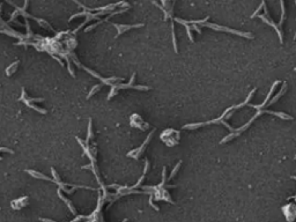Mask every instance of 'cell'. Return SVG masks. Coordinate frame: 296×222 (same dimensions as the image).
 Listing matches in <instances>:
<instances>
[{
    "instance_id": "1",
    "label": "cell",
    "mask_w": 296,
    "mask_h": 222,
    "mask_svg": "<svg viewBox=\"0 0 296 222\" xmlns=\"http://www.w3.org/2000/svg\"><path fill=\"white\" fill-rule=\"evenodd\" d=\"M256 90H257V88H254L251 92H250V94L248 95V97L245 98V101L242 102L241 104H236V106H230V108H228V109H226L224 111H223V114H222L221 116L219 117V118H216V119H213V120H210V122H205V123H197V124H188V125H184L183 128L184 130H196V128H198V127H201V126H206V125H210V124H223V125H226V126L228 127L232 132L234 131V128L228 123H227V119H229L230 117L233 116V114L236 111V110H238V109H241V108H243V106H248V103H249V101L252 98V96L254 95V93H256Z\"/></svg>"
},
{
    "instance_id": "2",
    "label": "cell",
    "mask_w": 296,
    "mask_h": 222,
    "mask_svg": "<svg viewBox=\"0 0 296 222\" xmlns=\"http://www.w3.org/2000/svg\"><path fill=\"white\" fill-rule=\"evenodd\" d=\"M258 111L256 112V115H254V117L244 125V126H242V127H240V128H236V130H234L233 132V134L230 133L229 136H227V137L224 138V139H222L221 141H220V144H226V142H228V141H230L232 139H234L235 137H237L240 133H242V132H244L248 127L250 126L252 123L254 122V119H257L258 117H260L262 115H264V114H272V115H275V116H278V117H280L281 119H285V120H287V119H289V120H293V117L292 116H289V115H287V114H285V112H281V111H278V112H275V111H271V110H267V109H257Z\"/></svg>"
},
{
    "instance_id": "3",
    "label": "cell",
    "mask_w": 296,
    "mask_h": 222,
    "mask_svg": "<svg viewBox=\"0 0 296 222\" xmlns=\"http://www.w3.org/2000/svg\"><path fill=\"white\" fill-rule=\"evenodd\" d=\"M208 16L202 19V20H192V21H188L189 24H200L202 27H208L211 29H214V30H218V32H230V34H235V35H238V36H242V37H245V38H254V35L251 32H240V30H236V29H232V28H228V27H223V26H219V24H215V23H210L208 21Z\"/></svg>"
},
{
    "instance_id": "4",
    "label": "cell",
    "mask_w": 296,
    "mask_h": 222,
    "mask_svg": "<svg viewBox=\"0 0 296 222\" xmlns=\"http://www.w3.org/2000/svg\"><path fill=\"white\" fill-rule=\"evenodd\" d=\"M264 11H265L264 14H258L257 16H258L259 19H262L264 22H266L268 26H271V27H273V28H274L275 32H278V36H279L280 43H281V44H284V32H282V28H281L279 24L274 23L273 19H271V16H270V14H268V11H267V8H266V4L264 5Z\"/></svg>"
},
{
    "instance_id": "5",
    "label": "cell",
    "mask_w": 296,
    "mask_h": 222,
    "mask_svg": "<svg viewBox=\"0 0 296 222\" xmlns=\"http://www.w3.org/2000/svg\"><path fill=\"white\" fill-rule=\"evenodd\" d=\"M153 134H154V130H153V132H150L149 134H148L147 139L145 140V142L139 147V149H136V150H132V152H130L128 154H127V156H132V155H134V159H139L140 158V155L142 154V152L145 150V147L148 145V142H149V140H150V138L153 137Z\"/></svg>"
},
{
    "instance_id": "6",
    "label": "cell",
    "mask_w": 296,
    "mask_h": 222,
    "mask_svg": "<svg viewBox=\"0 0 296 222\" xmlns=\"http://www.w3.org/2000/svg\"><path fill=\"white\" fill-rule=\"evenodd\" d=\"M115 27H116V29H117V35H116V37H118V36H120L124 32H127V30H130V29H132V28H139V27H142L144 24L142 23H140V24H130V26H127V24H114Z\"/></svg>"
},
{
    "instance_id": "7",
    "label": "cell",
    "mask_w": 296,
    "mask_h": 222,
    "mask_svg": "<svg viewBox=\"0 0 296 222\" xmlns=\"http://www.w3.org/2000/svg\"><path fill=\"white\" fill-rule=\"evenodd\" d=\"M27 172H28L29 175H32V177H35V178H40V180H50V182H54V180H51L50 177H48V176L43 175V174H41V172H37V171H34V170H27Z\"/></svg>"
},
{
    "instance_id": "8",
    "label": "cell",
    "mask_w": 296,
    "mask_h": 222,
    "mask_svg": "<svg viewBox=\"0 0 296 222\" xmlns=\"http://www.w3.org/2000/svg\"><path fill=\"white\" fill-rule=\"evenodd\" d=\"M58 196H59V198H62V199H63V200L65 201L66 204H67V206H68V208L71 210V212H72V214H74V215H75V214H76V212H75V208H74V207H73L72 202H71V201L68 200L67 198H65V197H64L63 194H62V192H60V190H58Z\"/></svg>"
},
{
    "instance_id": "9",
    "label": "cell",
    "mask_w": 296,
    "mask_h": 222,
    "mask_svg": "<svg viewBox=\"0 0 296 222\" xmlns=\"http://www.w3.org/2000/svg\"><path fill=\"white\" fill-rule=\"evenodd\" d=\"M19 64H20V60H16L15 63L11 64V66H8V67L6 68V75H7V76L12 75L13 72H15V70H16V67H18Z\"/></svg>"
},
{
    "instance_id": "10",
    "label": "cell",
    "mask_w": 296,
    "mask_h": 222,
    "mask_svg": "<svg viewBox=\"0 0 296 222\" xmlns=\"http://www.w3.org/2000/svg\"><path fill=\"white\" fill-rule=\"evenodd\" d=\"M180 164H182V161H180V162H178V163L176 164V167H175V168H174V170L171 171V174H170V176H169V178H168V180H170L171 178H172V177H174V176H175V175H176V174H177V171H178V170H180Z\"/></svg>"
},
{
    "instance_id": "11",
    "label": "cell",
    "mask_w": 296,
    "mask_h": 222,
    "mask_svg": "<svg viewBox=\"0 0 296 222\" xmlns=\"http://www.w3.org/2000/svg\"><path fill=\"white\" fill-rule=\"evenodd\" d=\"M101 89V85H97V86H94L93 88H92V90H90V93L88 94V96H87V98H90L92 96L94 95V94H96V92H98Z\"/></svg>"
},
{
    "instance_id": "12",
    "label": "cell",
    "mask_w": 296,
    "mask_h": 222,
    "mask_svg": "<svg viewBox=\"0 0 296 222\" xmlns=\"http://www.w3.org/2000/svg\"><path fill=\"white\" fill-rule=\"evenodd\" d=\"M93 137V130H92V119H89V125H88V134H87V142L90 138Z\"/></svg>"
},
{
    "instance_id": "13",
    "label": "cell",
    "mask_w": 296,
    "mask_h": 222,
    "mask_svg": "<svg viewBox=\"0 0 296 222\" xmlns=\"http://www.w3.org/2000/svg\"><path fill=\"white\" fill-rule=\"evenodd\" d=\"M0 152H7V153L13 154V150H11L10 148H6V147H0Z\"/></svg>"
},
{
    "instance_id": "14",
    "label": "cell",
    "mask_w": 296,
    "mask_h": 222,
    "mask_svg": "<svg viewBox=\"0 0 296 222\" xmlns=\"http://www.w3.org/2000/svg\"><path fill=\"white\" fill-rule=\"evenodd\" d=\"M40 220L42 222H56L53 221V220H50V219H42V218H40Z\"/></svg>"
},
{
    "instance_id": "15",
    "label": "cell",
    "mask_w": 296,
    "mask_h": 222,
    "mask_svg": "<svg viewBox=\"0 0 296 222\" xmlns=\"http://www.w3.org/2000/svg\"><path fill=\"white\" fill-rule=\"evenodd\" d=\"M295 5H296V2H295ZM294 40L296 41V32H295V35H294Z\"/></svg>"
},
{
    "instance_id": "16",
    "label": "cell",
    "mask_w": 296,
    "mask_h": 222,
    "mask_svg": "<svg viewBox=\"0 0 296 222\" xmlns=\"http://www.w3.org/2000/svg\"><path fill=\"white\" fill-rule=\"evenodd\" d=\"M293 178H294V180H296V177H295V176H293Z\"/></svg>"
},
{
    "instance_id": "17",
    "label": "cell",
    "mask_w": 296,
    "mask_h": 222,
    "mask_svg": "<svg viewBox=\"0 0 296 222\" xmlns=\"http://www.w3.org/2000/svg\"><path fill=\"white\" fill-rule=\"evenodd\" d=\"M1 160H2V158H0V161H1Z\"/></svg>"
},
{
    "instance_id": "18",
    "label": "cell",
    "mask_w": 296,
    "mask_h": 222,
    "mask_svg": "<svg viewBox=\"0 0 296 222\" xmlns=\"http://www.w3.org/2000/svg\"><path fill=\"white\" fill-rule=\"evenodd\" d=\"M294 71H295V72H296V68H294Z\"/></svg>"
}]
</instances>
